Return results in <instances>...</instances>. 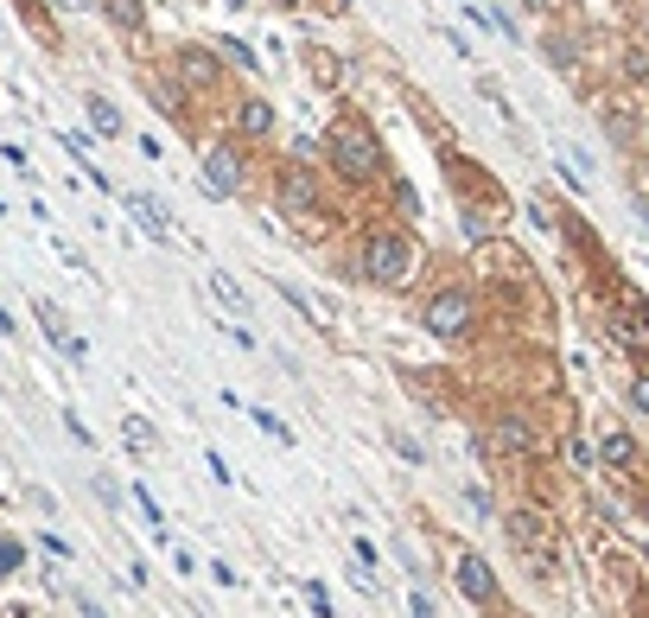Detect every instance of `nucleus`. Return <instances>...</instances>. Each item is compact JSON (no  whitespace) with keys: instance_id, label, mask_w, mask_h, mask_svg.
<instances>
[{"instance_id":"1","label":"nucleus","mask_w":649,"mask_h":618,"mask_svg":"<svg viewBox=\"0 0 649 618\" xmlns=\"http://www.w3.org/2000/svg\"><path fill=\"white\" fill-rule=\"evenodd\" d=\"M325 160H331V173H338L344 185H376L382 173H389V153H382L376 128L357 122V115H344V122L325 134Z\"/></svg>"},{"instance_id":"2","label":"nucleus","mask_w":649,"mask_h":618,"mask_svg":"<svg viewBox=\"0 0 649 618\" xmlns=\"http://www.w3.org/2000/svg\"><path fill=\"white\" fill-rule=\"evenodd\" d=\"M408 274H414V236L408 230L363 236V281L370 287H408Z\"/></svg>"},{"instance_id":"3","label":"nucleus","mask_w":649,"mask_h":618,"mask_svg":"<svg viewBox=\"0 0 649 618\" xmlns=\"http://www.w3.org/2000/svg\"><path fill=\"white\" fill-rule=\"evenodd\" d=\"M503 536L516 542V555L529 561L541 580H554V568H560V542H554V523L541 517V510H503Z\"/></svg>"},{"instance_id":"4","label":"nucleus","mask_w":649,"mask_h":618,"mask_svg":"<svg viewBox=\"0 0 649 618\" xmlns=\"http://www.w3.org/2000/svg\"><path fill=\"white\" fill-rule=\"evenodd\" d=\"M420 325H427V338H440V345H465L471 325H478L471 287H440V294L427 300V313H420Z\"/></svg>"},{"instance_id":"5","label":"nucleus","mask_w":649,"mask_h":618,"mask_svg":"<svg viewBox=\"0 0 649 618\" xmlns=\"http://www.w3.org/2000/svg\"><path fill=\"white\" fill-rule=\"evenodd\" d=\"M452 587H459L478 612H497V599H503V587H497V568L478 555V548H452Z\"/></svg>"},{"instance_id":"6","label":"nucleus","mask_w":649,"mask_h":618,"mask_svg":"<svg viewBox=\"0 0 649 618\" xmlns=\"http://www.w3.org/2000/svg\"><path fill=\"white\" fill-rule=\"evenodd\" d=\"M204 185H210V198H236L249 185V160H242L236 141H217L204 153Z\"/></svg>"},{"instance_id":"7","label":"nucleus","mask_w":649,"mask_h":618,"mask_svg":"<svg viewBox=\"0 0 649 618\" xmlns=\"http://www.w3.org/2000/svg\"><path fill=\"white\" fill-rule=\"evenodd\" d=\"M280 211L287 217H312L319 211V185H312L306 166H287V173H280Z\"/></svg>"},{"instance_id":"8","label":"nucleus","mask_w":649,"mask_h":618,"mask_svg":"<svg viewBox=\"0 0 649 618\" xmlns=\"http://www.w3.org/2000/svg\"><path fill=\"white\" fill-rule=\"evenodd\" d=\"M121 204H128V217L147 230V243H172V217H166V204L160 198H147V192H121Z\"/></svg>"},{"instance_id":"9","label":"nucleus","mask_w":649,"mask_h":618,"mask_svg":"<svg viewBox=\"0 0 649 618\" xmlns=\"http://www.w3.org/2000/svg\"><path fill=\"white\" fill-rule=\"evenodd\" d=\"M32 313H39L45 338H51V345H58L64 357H70V364H90V345H83V338H77V332H70V325H64V313H58V306H51V300H39V306H32Z\"/></svg>"},{"instance_id":"10","label":"nucleus","mask_w":649,"mask_h":618,"mask_svg":"<svg viewBox=\"0 0 649 618\" xmlns=\"http://www.w3.org/2000/svg\"><path fill=\"white\" fill-rule=\"evenodd\" d=\"M599 459L611 472H630V466H637V440H630L624 427H605V434H599Z\"/></svg>"},{"instance_id":"11","label":"nucleus","mask_w":649,"mask_h":618,"mask_svg":"<svg viewBox=\"0 0 649 618\" xmlns=\"http://www.w3.org/2000/svg\"><path fill=\"white\" fill-rule=\"evenodd\" d=\"M210 294H217V306H223L230 319H249V294H242V281H236V274L210 268Z\"/></svg>"},{"instance_id":"12","label":"nucleus","mask_w":649,"mask_h":618,"mask_svg":"<svg viewBox=\"0 0 649 618\" xmlns=\"http://www.w3.org/2000/svg\"><path fill=\"white\" fill-rule=\"evenodd\" d=\"M236 128L249 134V141H268V134H274V109H268L261 96H249V102L236 109Z\"/></svg>"},{"instance_id":"13","label":"nucleus","mask_w":649,"mask_h":618,"mask_svg":"<svg viewBox=\"0 0 649 618\" xmlns=\"http://www.w3.org/2000/svg\"><path fill=\"white\" fill-rule=\"evenodd\" d=\"M497 446H503V453H535L529 421H522V415H497Z\"/></svg>"},{"instance_id":"14","label":"nucleus","mask_w":649,"mask_h":618,"mask_svg":"<svg viewBox=\"0 0 649 618\" xmlns=\"http://www.w3.org/2000/svg\"><path fill=\"white\" fill-rule=\"evenodd\" d=\"M179 77L210 90V83H217V58H210V51H179Z\"/></svg>"},{"instance_id":"15","label":"nucleus","mask_w":649,"mask_h":618,"mask_svg":"<svg viewBox=\"0 0 649 618\" xmlns=\"http://www.w3.org/2000/svg\"><path fill=\"white\" fill-rule=\"evenodd\" d=\"M102 13H109L121 32H140V26H147V7H140V0H102Z\"/></svg>"},{"instance_id":"16","label":"nucleus","mask_w":649,"mask_h":618,"mask_svg":"<svg viewBox=\"0 0 649 618\" xmlns=\"http://www.w3.org/2000/svg\"><path fill=\"white\" fill-rule=\"evenodd\" d=\"M83 109H90V122H96V134H121V109H115L109 96H90V102H83Z\"/></svg>"},{"instance_id":"17","label":"nucleus","mask_w":649,"mask_h":618,"mask_svg":"<svg viewBox=\"0 0 649 618\" xmlns=\"http://www.w3.org/2000/svg\"><path fill=\"white\" fill-rule=\"evenodd\" d=\"M249 421H255V427H261V434H268V440H280V446H293V427L280 421L274 408H249Z\"/></svg>"},{"instance_id":"18","label":"nucleus","mask_w":649,"mask_h":618,"mask_svg":"<svg viewBox=\"0 0 649 618\" xmlns=\"http://www.w3.org/2000/svg\"><path fill=\"white\" fill-rule=\"evenodd\" d=\"M121 434H128V446H134V453H153V427L140 421V415H128V421H121Z\"/></svg>"},{"instance_id":"19","label":"nucleus","mask_w":649,"mask_h":618,"mask_svg":"<svg viewBox=\"0 0 649 618\" xmlns=\"http://www.w3.org/2000/svg\"><path fill=\"white\" fill-rule=\"evenodd\" d=\"M223 51H230L242 71H261V58H255V45H249V39H223Z\"/></svg>"},{"instance_id":"20","label":"nucleus","mask_w":649,"mask_h":618,"mask_svg":"<svg viewBox=\"0 0 649 618\" xmlns=\"http://www.w3.org/2000/svg\"><path fill=\"white\" fill-rule=\"evenodd\" d=\"M630 408H637V415H649V370L630 376Z\"/></svg>"},{"instance_id":"21","label":"nucleus","mask_w":649,"mask_h":618,"mask_svg":"<svg viewBox=\"0 0 649 618\" xmlns=\"http://www.w3.org/2000/svg\"><path fill=\"white\" fill-rule=\"evenodd\" d=\"M306 599H312V612H319V618H331V593L319 587V580H306Z\"/></svg>"},{"instance_id":"22","label":"nucleus","mask_w":649,"mask_h":618,"mask_svg":"<svg viewBox=\"0 0 649 618\" xmlns=\"http://www.w3.org/2000/svg\"><path fill=\"white\" fill-rule=\"evenodd\" d=\"M13 568H20V542H0V580H7Z\"/></svg>"},{"instance_id":"23","label":"nucleus","mask_w":649,"mask_h":618,"mask_svg":"<svg viewBox=\"0 0 649 618\" xmlns=\"http://www.w3.org/2000/svg\"><path fill=\"white\" fill-rule=\"evenodd\" d=\"M567 459H573V466H592V459H599V453H592L586 440H567Z\"/></svg>"},{"instance_id":"24","label":"nucleus","mask_w":649,"mask_h":618,"mask_svg":"<svg viewBox=\"0 0 649 618\" xmlns=\"http://www.w3.org/2000/svg\"><path fill=\"white\" fill-rule=\"evenodd\" d=\"M465 236H471V243H484V236H490V223H484L478 211H465Z\"/></svg>"},{"instance_id":"25","label":"nucleus","mask_w":649,"mask_h":618,"mask_svg":"<svg viewBox=\"0 0 649 618\" xmlns=\"http://www.w3.org/2000/svg\"><path fill=\"white\" fill-rule=\"evenodd\" d=\"M408 618H433V599L427 593H408Z\"/></svg>"},{"instance_id":"26","label":"nucleus","mask_w":649,"mask_h":618,"mask_svg":"<svg viewBox=\"0 0 649 618\" xmlns=\"http://www.w3.org/2000/svg\"><path fill=\"white\" fill-rule=\"evenodd\" d=\"M624 71H630V77H649V51H630V58H624Z\"/></svg>"},{"instance_id":"27","label":"nucleus","mask_w":649,"mask_h":618,"mask_svg":"<svg viewBox=\"0 0 649 618\" xmlns=\"http://www.w3.org/2000/svg\"><path fill=\"white\" fill-rule=\"evenodd\" d=\"M77 612H83V618H109V612H102V606H96L90 593H77Z\"/></svg>"},{"instance_id":"28","label":"nucleus","mask_w":649,"mask_h":618,"mask_svg":"<svg viewBox=\"0 0 649 618\" xmlns=\"http://www.w3.org/2000/svg\"><path fill=\"white\" fill-rule=\"evenodd\" d=\"M0 338H13V319L7 313H0Z\"/></svg>"},{"instance_id":"29","label":"nucleus","mask_w":649,"mask_h":618,"mask_svg":"<svg viewBox=\"0 0 649 618\" xmlns=\"http://www.w3.org/2000/svg\"><path fill=\"white\" fill-rule=\"evenodd\" d=\"M58 7H83V0H58Z\"/></svg>"},{"instance_id":"30","label":"nucleus","mask_w":649,"mask_h":618,"mask_svg":"<svg viewBox=\"0 0 649 618\" xmlns=\"http://www.w3.org/2000/svg\"><path fill=\"white\" fill-rule=\"evenodd\" d=\"M280 7H300V0H280Z\"/></svg>"}]
</instances>
